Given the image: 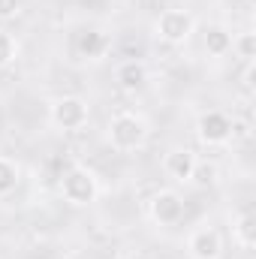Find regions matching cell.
I'll list each match as a JSON object with an SVG mask.
<instances>
[{"mask_svg":"<svg viewBox=\"0 0 256 259\" xmlns=\"http://www.w3.org/2000/svg\"><path fill=\"white\" fill-rule=\"evenodd\" d=\"M196 154H193L190 148H172V151H166V157H163V172L172 178V181H193V172H196Z\"/></svg>","mask_w":256,"mask_h":259,"instance_id":"8","label":"cell"},{"mask_svg":"<svg viewBox=\"0 0 256 259\" xmlns=\"http://www.w3.org/2000/svg\"><path fill=\"white\" fill-rule=\"evenodd\" d=\"M61 196H64L69 205H91L97 202L100 196V181L91 169L84 166H69L64 175H61Z\"/></svg>","mask_w":256,"mask_h":259,"instance_id":"2","label":"cell"},{"mask_svg":"<svg viewBox=\"0 0 256 259\" xmlns=\"http://www.w3.org/2000/svg\"><path fill=\"white\" fill-rule=\"evenodd\" d=\"M15 58H18V42L12 39V33L0 30V69L15 64Z\"/></svg>","mask_w":256,"mask_h":259,"instance_id":"15","label":"cell"},{"mask_svg":"<svg viewBox=\"0 0 256 259\" xmlns=\"http://www.w3.org/2000/svg\"><path fill=\"white\" fill-rule=\"evenodd\" d=\"M187 253L190 259H220L223 256V238L214 226H202L187 238Z\"/></svg>","mask_w":256,"mask_h":259,"instance_id":"7","label":"cell"},{"mask_svg":"<svg viewBox=\"0 0 256 259\" xmlns=\"http://www.w3.org/2000/svg\"><path fill=\"white\" fill-rule=\"evenodd\" d=\"M229 49H232V33L223 24H211L205 30V52L214 55V58H223Z\"/></svg>","mask_w":256,"mask_h":259,"instance_id":"10","label":"cell"},{"mask_svg":"<svg viewBox=\"0 0 256 259\" xmlns=\"http://www.w3.org/2000/svg\"><path fill=\"white\" fill-rule=\"evenodd\" d=\"M232 241L244 250L256 247V217L253 214H241L235 223H232Z\"/></svg>","mask_w":256,"mask_h":259,"instance_id":"12","label":"cell"},{"mask_svg":"<svg viewBox=\"0 0 256 259\" xmlns=\"http://www.w3.org/2000/svg\"><path fill=\"white\" fill-rule=\"evenodd\" d=\"M232 52H235L241 61L250 64L256 58V33H250V30H247V33H238V36L232 39Z\"/></svg>","mask_w":256,"mask_h":259,"instance_id":"14","label":"cell"},{"mask_svg":"<svg viewBox=\"0 0 256 259\" xmlns=\"http://www.w3.org/2000/svg\"><path fill=\"white\" fill-rule=\"evenodd\" d=\"M21 6H24V0H0V21L21 15Z\"/></svg>","mask_w":256,"mask_h":259,"instance_id":"16","label":"cell"},{"mask_svg":"<svg viewBox=\"0 0 256 259\" xmlns=\"http://www.w3.org/2000/svg\"><path fill=\"white\" fill-rule=\"evenodd\" d=\"M193 30H196V18H193L187 9H166L154 21V33L166 46H184L193 36Z\"/></svg>","mask_w":256,"mask_h":259,"instance_id":"3","label":"cell"},{"mask_svg":"<svg viewBox=\"0 0 256 259\" xmlns=\"http://www.w3.org/2000/svg\"><path fill=\"white\" fill-rule=\"evenodd\" d=\"M106 49H109V39H106V33H100V30H84V33L78 36V52H81V58L100 61V58L106 55Z\"/></svg>","mask_w":256,"mask_h":259,"instance_id":"11","label":"cell"},{"mask_svg":"<svg viewBox=\"0 0 256 259\" xmlns=\"http://www.w3.org/2000/svg\"><path fill=\"white\" fill-rule=\"evenodd\" d=\"M18 181H21L18 163L9 160V157H0V196H9L15 187H18Z\"/></svg>","mask_w":256,"mask_h":259,"instance_id":"13","label":"cell"},{"mask_svg":"<svg viewBox=\"0 0 256 259\" xmlns=\"http://www.w3.org/2000/svg\"><path fill=\"white\" fill-rule=\"evenodd\" d=\"M148 211H151V220L160 223V226H175L181 217H184V199L178 190H157L148 202Z\"/></svg>","mask_w":256,"mask_h":259,"instance_id":"6","label":"cell"},{"mask_svg":"<svg viewBox=\"0 0 256 259\" xmlns=\"http://www.w3.org/2000/svg\"><path fill=\"white\" fill-rule=\"evenodd\" d=\"M148 121L139 115V112H118L112 121H109V142L115 151H139L145 142H148Z\"/></svg>","mask_w":256,"mask_h":259,"instance_id":"1","label":"cell"},{"mask_svg":"<svg viewBox=\"0 0 256 259\" xmlns=\"http://www.w3.org/2000/svg\"><path fill=\"white\" fill-rule=\"evenodd\" d=\"M115 81H118L121 91L136 94V91H142L148 84V66L142 64V61H124V64L118 66V72H115Z\"/></svg>","mask_w":256,"mask_h":259,"instance_id":"9","label":"cell"},{"mask_svg":"<svg viewBox=\"0 0 256 259\" xmlns=\"http://www.w3.org/2000/svg\"><path fill=\"white\" fill-rule=\"evenodd\" d=\"M196 136L202 145L208 148H217V145H226L232 136H235V121L226 115V112H205L199 121H196Z\"/></svg>","mask_w":256,"mask_h":259,"instance_id":"5","label":"cell"},{"mask_svg":"<svg viewBox=\"0 0 256 259\" xmlns=\"http://www.w3.org/2000/svg\"><path fill=\"white\" fill-rule=\"evenodd\" d=\"M52 124L58 130H66V133H72V130H81L88 124V118H91V106H88V100L84 97H75V94H66V97H58L55 103H52Z\"/></svg>","mask_w":256,"mask_h":259,"instance_id":"4","label":"cell"},{"mask_svg":"<svg viewBox=\"0 0 256 259\" xmlns=\"http://www.w3.org/2000/svg\"><path fill=\"white\" fill-rule=\"evenodd\" d=\"M214 175H217V169H214V166H199V163H196L193 181H199V184H211V181H214Z\"/></svg>","mask_w":256,"mask_h":259,"instance_id":"17","label":"cell"}]
</instances>
